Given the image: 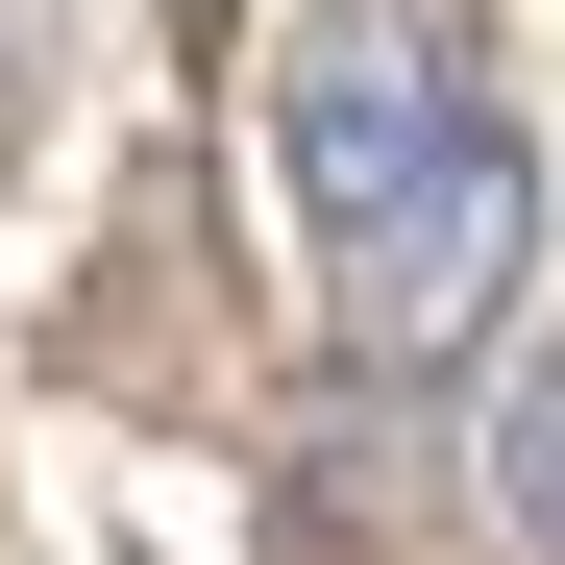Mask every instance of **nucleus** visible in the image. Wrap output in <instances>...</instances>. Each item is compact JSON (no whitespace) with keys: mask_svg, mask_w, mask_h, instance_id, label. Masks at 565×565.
<instances>
[{"mask_svg":"<svg viewBox=\"0 0 565 565\" xmlns=\"http://www.w3.org/2000/svg\"><path fill=\"white\" fill-rule=\"evenodd\" d=\"M516 246H541V172L492 148V124H443L394 198L344 222V320L394 344V369H443V344H492V296H516Z\"/></svg>","mask_w":565,"mask_h":565,"instance_id":"obj_1","label":"nucleus"},{"mask_svg":"<svg viewBox=\"0 0 565 565\" xmlns=\"http://www.w3.org/2000/svg\"><path fill=\"white\" fill-rule=\"evenodd\" d=\"M443 124H467V99H443V50H369V25H344V50L296 74V198H320V222H369Z\"/></svg>","mask_w":565,"mask_h":565,"instance_id":"obj_2","label":"nucleus"},{"mask_svg":"<svg viewBox=\"0 0 565 565\" xmlns=\"http://www.w3.org/2000/svg\"><path fill=\"white\" fill-rule=\"evenodd\" d=\"M492 516H516V541L565 565V344H541L516 394H492Z\"/></svg>","mask_w":565,"mask_h":565,"instance_id":"obj_3","label":"nucleus"}]
</instances>
